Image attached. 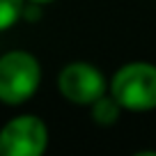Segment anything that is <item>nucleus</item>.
<instances>
[{
	"label": "nucleus",
	"mask_w": 156,
	"mask_h": 156,
	"mask_svg": "<svg viewBox=\"0 0 156 156\" xmlns=\"http://www.w3.org/2000/svg\"><path fill=\"white\" fill-rule=\"evenodd\" d=\"M110 94L124 110L145 112L156 108V64L129 62L115 71Z\"/></svg>",
	"instance_id": "1"
},
{
	"label": "nucleus",
	"mask_w": 156,
	"mask_h": 156,
	"mask_svg": "<svg viewBox=\"0 0 156 156\" xmlns=\"http://www.w3.org/2000/svg\"><path fill=\"white\" fill-rule=\"evenodd\" d=\"M41 67L28 51H9L0 58V101L19 106L37 92Z\"/></svg>",
	"instance_id": "2"
},
{
	"label": "nucleus",
	"mask_w": 156,
	"mask_h": 156,
	"mask_svg": "<svg viewBox=\"0 0 156 156\" xmlns=\"http://www.w3.org/2000/svg\"><path fill=\"white\" fill-rule=\"evenodd\" d=\"M48 145V129L37 115H19L0 129V156H39Z\"/></svg>",
	"instance_id": "3"
},
{
	"label": "nucleus",
	"mask_w": 156,
	"mask_h": 156,
	"mask_svg": "<svg viewBox=\"0 0 156 156\" xmlns=\"http://www.w3.org/2000/svg\"><path fill=\"white\" fill-rule=\"evenodd\" d=\"M58 90L76 106H92L106 94V78L90 62H69L58 76Z\"/></svg>",
	"instance_id": "4"
},
{
	"label": "nucleus",
	"mask_w": 156,
	"mask_h": 156,
	"mask_svg": "<svg viewBox=\"0 0 156 156\" xmlns=\"http://www.w3.org/2000/svg\"><path fill=\"white\" fill-rule=\"evenodd\" d=\"M119 110H122V106L115 101V97H99L97 101L90 106V112H92V119L97 124H101V126H110V124H115L117 119H119Z\"/></svg>",
	"instance_id": "5"
},
{
	"label": "nucleus",
	"mask_w": 156,
	"mask_h": 156,
	"mask_svg": "<svg viewBox=\"0 0 156 156\" xmlns=\"http://www.w3.org/2000/svg\"><path fill=\"white\" fill-rule=\"evenodd\" d=\"M23 16V0H0V32L9 30Z\"/></svg>",
	"instance_id": "6"
},
{
	"label": "nucleus",
	"mask_w": 156,
	"mask_h": 156,
	"mask_svg": "<svg viewBox=\"0 0 156 156\" xmlns=\"http://www.w3.org/2000/svg\"><path fill=\"white\" fill-rule=\"evenodd\" d=\"M30 2H34V5H46V2H53V0H30Z\"/></svg>",
	"instance_id": "7"
}]
</instances>
